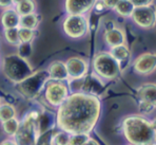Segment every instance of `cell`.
I'll use <instances>...</instances> for the list:
<instances>
[{"label": "cell", "mask_w": 156, "mask_h": 145, "mask_svg": "<svg viewBox=\"0 0 156 145\" xmlns=\"http://www.w3.org/2000/svg\"><path fill=\"white\" fill-rule=\"evenodd\" d=\"M101 103L95 94L77 91L69 94L58 108L57 126L60 130L71 133H90L98 122Z\"/></svg>", "instance_id": "6da1fadb"}, {"label": "cell", "mask_w": 156, "mask_h": 145, "mask_svg": "<svg viewBox=\"0 0 156 145\" xmlns=\"http://www.w3.org/2000/svg\"><path fill=\"white\" fill-rule=\"evenodd\" d=\"M122 132L130 144L148 145L155 142L156 132L152 122L144 116L131 114L123 119Z\"/></svg>", "instance_id": "7a4b0ae2"}, {"label": "cell", "mask_w": 156, "mask_h": 145, "mask_svg": "<svg viewBox=\"0 0 156 145\" xmlns=\"http://www.w3.org/2000/svg\"><path fill=\"white\" fill-rule=\"evenodd\" d=\"M2 70L4 75L15 84L21 82L33 73V69L27 59L20 54H11L4 57L2 61Z\"/></svg>", "instance_id": "3957f363"}, {"label": "cell", "mask_w": 156, "mask_h": 145, "mask_svg": "<svg viewBox=\"0 0 156 145\" xmlns=\"http://www.w3.org/2000/svg\"><path fill=\"white\" fill-rule=\"evenodd\" d=\"M39 116L37 112H30L20 122L15 133V141L18 145H36L39 138Z\"/></svg>", "instance_id": "277c9868"}, {"label": "cell", "mask_w": 156, "mask_h": 145, "mask_svg": "<svg viewBox=\"0 0 156 145\" xmlns=\"http://www.w3.org/2000/svg\"><path fill=\"white\" fill-rule=\"evenodd\" d=\"M93 69L100 79L112 80L120 74L121 64L110 52H99L93 59Z\"/></svg>", "instance_id": "5b68a950"}, {"label": "cell", "mask_w": 156, "mask_h": 145, "mask_svg": "<svg viewBox=\"0 0 156 145\" xmlns=\"http://www.w3.org/2000/svg\"><path fill=\"white\" fill-rule=\"evenodd\" d=\"M50 80L48 70H39L33 72L21 82L17 83V89L27 99H34L42 91L43 87Z\"/></svg>", "instance_id": "8992f818"}, {"label": "cell", "mask_w": 156, "mask_h": 145, "mask_svg": "<svg viewBox=\"0 0 156 145\" xmlns=\"http://www.w3.org/2000/svg\"><path fill=\"white\" fill-rule=\"evenodd\" d=\"M130 18L141 29L148 30L154 28L156 26V6L153 3L149 6H136Z\"/></svg>", "instance_id": "52a82bcc"}, {"label": "cell", "mask_w": 156, "mask_h": 145, "mask_svg": "<svg viewBox=\"0 0 156 145\" xmlns=\"http://www.w3.org/2000/svg\"><path fill=\"white\" fill-rule=\"evenodd\" d=\"M63 31L69 37L80 38L84 36L88 32L89 24L88 19L84 15H76V14H69L62 24Z\"/></svg>", "instance_id": "ba28073f"}, {"label": "cell", "mask_w": 156, "mask_h": 145, "mask_svg": "<svg viewBox=\"0 0 156 145\" xmlns=\"http://www.w3.org/2000/svg\"><path fill=\"white\" fill-rule=\"evenodd\" d=\"M69 96V88L62 82L54 80L47 85L44 91V98L47 102L52 106H60Z\"/></svg>", "instance_id": "9c48e42d"}, {"label": "cell", "mask_w": 156, "mask_h": 145, "mask_svg": "<svg viewBox=\"0 0 156 145\" xmlns=\"http://www.w3.org/2000/svg\"><path fill=\"white\" fill-rule=\"evenodd\" d=\"M134 71L139 75H149L156 71V54L144 52L135 58L133 64Z\"/></svg>", "instance_id": "30bf717a"}, {"label": "cell", "mask_w": 156, "mask_h": 145, "mask_svg": "<svg viewBox=\"0 0 156 145\" xmlns=\"http://www.w3.org/2000/svg\"><path fill=\"white\" fill-rule=\"evenodd\" d=\"M66 70H68L70 80H81L84 79L88 73L89 65L88 61L82 57L72 56L66 61Z\"/></svg>", "instance_id": "8fae6325"}, {"label": "cell", "mask_w": 156, "mask_h": 145, "mask_svg": "<svg viewBox=\"0 0 156 145\" xmlns=\"http://www.w3.org/2000/svg\"><path fill=\"white\" fill-rule=\"evenodd\" d=\"M97 0H66V11L69 14L84 15L94 8Z\"/></svg>", "instance_id": "7c38bea8"}, {"label": "cell", "mask_w": 156, "mask_h": 145, "mask_svg": "<svg viewBox=\"0 0 156 145\" xmlns=\"http://www.w3.org/2000/svg\"><path fill=\"white\" fill-rule=\"evenodd\" d=\"M105 41L109 47H116L119 45L127 43V36L126 32L121 28L114 27L107 30L105 33Z\"/></svg>", "instance_id": "4fadbf2b"}, {"label": "cell", "mask_w": 156, "mask_h": 145, "mask_svg": "<svg viewBox=\"0 0 156 145\" xmlns=\"http://www.w3.org/2000/svg\"><path fill=\"white\" fill-rule=\"evenodd\" d=\"M48 73H49L50 79L53 80L63 82V80H69L66 66V63H63V61H55L52 64H50L49 68H48Z\"/></svg>", "instance_id": "5bb4252c"}, {"label": "cell", "mask_w": 156, "mask_h": 145, "mask_svg": "<svg viewBox=\"0 0 156 145\" xmlns=\"http://www.w3.org/2000/svg\"><path fill=\"white\" fill-rule=\"evenodd\" d=\"M136 95L139 101H146L156 106V84L155 83L143 84L137 89Z\"/></svg>", "instance_id": "9a60e30c"}, {"label": "cell", "mask_w": 156, "mask_h": 145, "mask_svg": "<svg viewBox=\"0 0 156 145\" xmlns=\"http://www.w3.org/2000/svg\"><path fill=\"white\" fill-rule=\"evenodd\" d=\"M1 24L4 29L18 28L20 24V15L16 10L8 8L1 15Z\"/></svg>", "instance_id": "2e32d148"}, {"label": "cell", "mask_w": 156, "mask_h": 145, "mask_svg": "<svg viewBox=\"0 0 156 145\" xmlns=\"http://www.w3.org/2000/svg\"><path fill=\"white\" fill-rule=\"evenodd\" d=\"M135 9V6L132 3L131 0H119L118 3L115 6V8L113 9L115 12L118 14L121 17H131L133 11Z\"/></svg>", "instance_id": "e0dca14e"}, {"label": "cell", "mask_w": 156, "mask_h": 145, "mask_svg": "<svg viewBox=\"0 0 156 145\" xmlns=\"http://www.w3.org/2000/svg\"><path fill=\"white\" fill-rule=\"evenodd\" d=\"M112 55L119 61V63H125L129 59L130 55H131V51L130 48L128 47L127 43H123V45H119L116 46V47H112L111 51H110Z\"/></svg>", "instance_id": "ac0fdd59"}, {"label": "cell", "mask_w": 156, "mask_h": 145, "mask_svg": "<svg viewBox=\"0 0 156 145\" xmlns=\"http://www.w3.org/2000/svg\"><path fill=\"white\" fill-rule=\"evenodd\" d=\"M38 24H39L38 16L34 13L29 14V15L20 16L19 27H21V28H27V29L35 30L36 28H37Z\"/></svg>", "instance_id": "d6986e66"}, {"label": "cell", "mask_w": 156, "mask_h": 145, "mask_svg": "<svg viewBox=\"0 0 156 145\" xmlns=\"http://www.w3.org/2000/svg\"><path fill=\"white\" fill-rule=\"evenodd\" d=\"M16 117V109L12 104L1 103L0 104V122H4Z\"/></svg>", "instance_id": "ffe728a7"}, {"label": "cell", "mask_w": 156, "mask_h": 145, "mask_svg": "<svg viewBox=\"0 0 156 145\" xmlns=\"http://www.w3.org/2000/svg\"><path fill=\"white\" fill-rule=\"evenodd\" d=\"M35 2L33 0H24V1L20 2V3L16 4V9L17 13L20 16L29 15V14L34 13L35 11Z\"/></svg>", "instance_id": "44dd1931"}, {"label": "cell", "mask_w": 156, "mask_h": 145, "mask_svg": "<svg viewBox=\"0 0 156 145\" xmlns=\"http://www.w3.org/2000/svg\"><path fill=\"white\" fill-rule=\"evenodd\" d=\"M2 123V129L3 132L9 136H15V133L17 132L18 128H19V124L20 122L18 121V119L12 118L10 120H6L4 122H1Z\"/></svg>", "instance_id": "7402d4cb"}, {"label": "cell", "mask_w": 156, "mask_h": 145, "mask_svg": "<svg viewBox=\"0 0 156 145\" xmlns=\"http://www.w3.org/2000/svg\"><path fill=\"white\" fill-rule=\"evenodd\" d=\"M4 37L6 41L13 46H20L21 41L18 34V28H13V29H4Z\"/></svg>", "instance_id": "603a6c76"}, {"label": "cell", "mask_w": 156, "mask_h": 145, "mask_svg": "<svg viewBox=\"0 0 156 145\" xmlns=\"http://www.w3.org/2000/svg\"><path fill=\"white\" fill-rule=\"evenodd\" d=\"M90 138H91L90 133H86V132L71 133L69 145H84Z\"/></svg>", "instance_id": "cb8c5ba5"}, {"label": "cell", "mask_w": 156, "mask_h": 145, "mask_svg": "<svg viewBox=\"0 0 156 145\" xmlns=\"http://www.w3.org/2000/svg\"><path fill=\"white\" fill-rule=\"evenodd\" d=\"M70 133L60 130L52 137V142L54 145H69L70 142Z\"/></svg>", "instance_id": "d4e9b609"}, {"label": "cell", "mask_w": 156, "mask_h": 145, "mask_svg": "<svg viewBox=\"0 0 156 145\" xmlns=\"http://www.w3.org/2000/svg\"><path fill=\"white\" fill-rule=\"evenodd\" d=\"M18 34H19V38L21 43H29L33 40L35 33H34V30L27 29V28H18Z\"/></svg>", "instance_id": "484cf974"}, {"label": "cell", "mask_w": 156, "mask_h": 145, "mask_svg": "<svg viewBox=\"0 0 156 145\" xmlns=\"http://www.w3.org/2000/svg\"><path fill=\"white\" fill-rule=\"evenodd\" d=\"M138 109L144 116H149V114H152L155 111L156 106L154 104H152V103L146 102V101H139Z\"/></svg>", "instance_id": "4316f807"}, {"label": "cell", "mask_w": 156, "mask_h": 145, "mask_svg": "<svg viewBox=\"0 0 156 145\" xmlns=\"http://www.w3.org/2000/svg\"><path fill=\"white\" fill-rule=\"evenodd\" d=\"M132 3L136 6H149V4L154 3V0H131Z\"/></svg>", "instance_id": "83f0119b"}, {"label": "cell", "mask_w": 156, "mask_h": 145, "mask_svg": "<svg viewBox=\"0 0 156 145\" xmlns=\"http://www.w3.org/2000/svg\"><path fill=\"white\" fill-rule=\"evenodd\" d=\"M101 1L105 4V9H114L119 0H101Z\"/></svg>", "instance_id": "f1b7e54d"}, {"label": "cell", "mask_w": 156, "mask_h": 145, "mask_svg": "<svg viewBox=\"0 0 156 145\" xmlns=\"http://www.w3.org/2000/svg\"><path fill=\"white\" fill-rule=\"evenodd\" d=\"M13 4V0H0V6L1 8H11Z\"/></svg>", "instance_id": "f546056e"}, {"label": "cell", "mask_w": 156, "mask_h": 145, "mask_svg": "<svg viewBox=\"0 0 156 145\" xmlns=\"http://www.w3.org/2000/svg\"><path fill=\"white\" fill-rule=\"evenodd\" d=\"M0 145H18L17 142L15 141V140H11V139H8V140H4V141H2Z\"/></svg>", "instance_id": "4dcf8cb0"}, {"label": "cell", "mask_w": 156, "mask_h": 145, "mask_svg": "<svg viewBox=\"0 0 156 145\" xmlns=\"http://www.w3.org/2000/svg\"><path fill=\"white\" fill-rule=\"evenodd\" d=\"M84 145H99V143H98L96 140H94V139H92V138H90V139L87 141V143L84 144Z\"/></svg>", "instance_id": "1f68e13d"}, {"label": "cell", "mask_w": 156, "mask_h": 145, "mask_svg": "<svg viewBox=\"0 0 156 145\" xmlns=\"http://www.w3.org/2000/svg\"><path fill=\"white\" fill-rule=\"evenodd\" d=\"M36 145H54V144H53L52 139H51L50 141H42V142H40L39 144H36Z\"/></svg>", "instance_id": "d6a6232c"}, {"label": "cell", "mask_w": 156, "mask_h": 145, "mask_svg": "<svg viewBox=\"0 0 156 145\" xmlns=\"http://www.w3.org/2000/svg\"><path fill=\"white\" fill-rule=\"evenodd\" d=\"M152 125H153V127H154V129H155V132H156V117L154 119H153V121H152Z\"/></svg>", "instance_id": "836d02e7"}, {"label": "cell", "mask_w": 156, "mask_h": 145, "mask_svg": "<svg viewBox=\"0 0 156 145\" xmlns=\"http://www.w3.org/2000/svg\"><path fill=\"white\" fill-rule=\"evenodd\" d=\"M22 1H24V0H13V3L18 4V3H20V2H22Z\"/></svg>", "instance_id": "e575fe53"}, {"label": "cell", "mask_w": 156, "mask_h": 145, "mask_svg": "<svg viewBox=\"0 0 156 145\" xmlns=\"http://www.w3.org/2000/svg\"><path fill=\"white\" fill-rule=\"evenodd\" d=\"M148 145H156V143L154 142V143H151V144H148Z\"/></svg>", "instance_id": "d590c367"}, {"label": "cell", "mask_w": 156, "mask_h": 145, "mask_svg": "<svg viewBox=\"0 0 156 145\" xmlns=\"http://www.w3.org/2000/svg\"><path fill=\"white\" fill-rule=\"evenodd\" d=\"M0 104H1V99H0Z\"/></svg>", "instance_id": "8d00e7d4"}, {"label": "cell", "mask_w": 156, "mask_h": 145, "mask_svg": "<svg viewBox=\"0 0 156 145\" xmlns=\"http://www.w3.org/2000/svg\"><path fill=\"white\" fill-rule=\"evenodd\" d=\"M155 143H156V137H155Z\"/></svg>", "instance_id": "74e56055"}, {"label": "cell", "mask_w": 156, "mask_h": 145, "mask_svg": "<svg viewBox=\"0 0 156 145\" xmlns=\"http://www.w3.org/2000/svg\"><path fill=\"white\" fill-rule=\"evenodd\" d=\"M130 145H134V144H130Z\"/></svg>", "instance_id": "f35d334b"}]
</instances>
